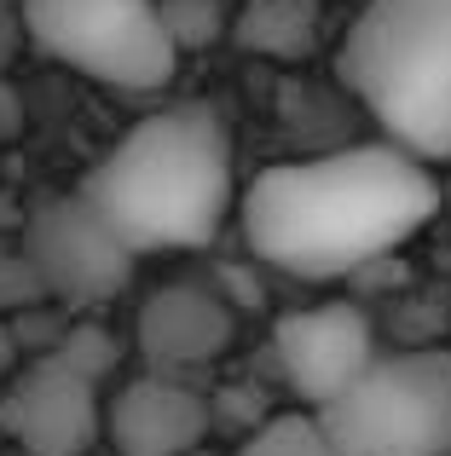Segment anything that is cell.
<instances>
[{"instance_id": "1", "label": "cell", "mask_w": 451, "mask_h": 456, "mask_svg": "<svg viewBox=\"0 0 451 456\" xmlns=\"http://www.w3.org/2000/svg\"><path fill=\"white\" fill-rule=\"evenodd\" d=\"M440 208V179L394 145H348L260 167L237 191L255 260L295 278H341L394 255Z\"/></svg>"}, {"instance_id": "15", "label": "cell", "mask_w": 451, "mask_h": 456, "mask_svg": "<svg viewBox=\"0 0 451 456\" xmlns=\"http://www.w3.org/2000/svg\"><path fill=\"white\" fill-rule=\"evenodd\" d=\"M12 364H18V330H12V323L0 318V387H6Z\"/></svg>"}, {"instance_id": "10", "label": "cell", "mask_w": 451, "mask_h": 456, "mask_svg": "<svg viewBox=\"0 0 451 456\" xmlns=\"http://www.w3.org/2000/svg\"><path fill=\"white\" fill-rule=\"evenodd\" d=\"M116 456H192L209 439V399L180 376H134L104 404Z\"/></svg>"}, {"instance_id": "13", "label": "cell", "mask_w": 451, "mask_h": 456, "mask_svg": "<svg viewBox=\"0 0 451 456\" xmlns=\"http://www.w3.org/2000/svg\"><path fill=\"white\" fill-rule=\"evenodd\" d=\"M46 353L58 358V364H70L76 376H87V381H104L116 370V358H122V346H116V335L104 330V323H70L64 335H58Z\"/></svg>"}, {"instance_id": "11", "label": "cell", "mask_w": 451, "mask_h": 456, "mask_svg": "<svg viewBox=\"0 0 451 456\" xmlns=\"http://www.w3.org/2000/svg\"><path fill=\"white\" fill-rule=\"evenodd\" d=\"M313 29H318L313 0H249L243 23H237V41L255 46V53H272V58H295V53H307Z\"/></svg>"}, {"instance_id": "16", "label": "cell", "mask_w": 451, "mask_h": 456, "mask_svg": "<svg viewBox=\"0 0 451 456\" xmlns=\"http://www.w3.org/2000/svg\"><path fill=\"white\" fill-rule=\"evenodd\" d=\"M6 46H12V29H6V23H0V64H6V58H12Z\"/></svg>"}, {"instance_id": "12", "label": "cell", "mask_w": 451, "mask_h": 456, "mask_svg": "<svg viewBox=\"0 0 451 456\" xmlns=\"http://www.w3.org/2000/svg\"><path fill=\"white\" fill-rule=\"evenodd\" d=\"M232 456H336V451L324 445V434H318L313 416L290 411V416H266Z\"/></svg>"}, {"instance_id": "9", "label": "cell", "mask_w": 451, "mask_h": 456, "mask_svg": "<svg viewBox=\"0 0 451 456\" xmlns=\"http://www.w3.org/2000/svg\"><path fill=\"white\" fill-rule=\"evenodd\" d=\"M237 335V312L209 283H162L139 301L134 346L151 364V376H180V370L215 364Z\"/></svg>"}, {"instance_id": "5", "label": "cell", "mask_w": 451, "mask_h": 456, "mask_svg": "<svg viewBox=\"0 0 451 456\" xmlns=\"http://www.w3.org/2000/svg\"><path fill=\"white\" fill-rule=\"evenodd\" d=\"M18 29L35 53L104 87L151 93L180 69L157 0H18Z\"/></svg>"}, {"instance_id": "8", "label": "cell", "mask_w": 451, "mask_h": 456, "mask_svg": "<svg viewBox=\"0 0 451 456\" xmlns=\"http://www.w3.org/2000/svg\"><path fill=\"white\" fill-rule=\"evenodd\" d=\"M272 358L278 376L295 387V399L307 411H324L353 376L376 358L371 318L348 301H318L301 312H283L272 330Z\"/></svg>"}, {"instance_id": "3", "label": "cell", "mask_w": 451, "mask_h": 456, "mask_svg": "<svg viewBox=\"0 0 451 456\" xmlns=\"http://www.w3.org/2000/svg\"><path fill=\"white\" fill-rule=\"evenodd\" d=\"M336 76L382 127V145L422 167L451 162V0H365Z\"/></svg>"}, {"instance_id": "14", "label": "cell", "mask_w": 451, "mask_h": 456, "mask_svg": "<svg viewBox=\"0 0 451 456\" xmlns=\"http://www.w3.org/2000/svg\"><path fill=\"white\" fill-rule=\"evenodd\" d=\"M157 18L174 53H185V46H203L220 35V0H157Z\"/></svg>"}, {"instance_id": "6", "label": "cell", "mask_w": 451, "mask_h": 456, "mask_svg": "<svg viewBox=\"0 0 451 456\" xmlns=\"http://www.w3.org/2000/svg\"><path fill=\"white\" fill-rule=\"evenodd\" d=\"M23 266H29L35 289L53 295L64 306H104L134 283L139 260L111 237V225L76 197H46L23 220Z\"/></svg>"}, {"instance_id": "7", "label": "cell", "mask_w": 451, "mask_h": 456, "mask_svg": "<svg viewBox=\"0 0 451 456\" xmlns=\"http://www.w3.org/2000/svg\"><path fill=\"white\" fill-rule=\"evenodd\" d=\"M0 428L23 456H87L104 434L99 381L76 376L53 353L29 358L0 387Z\"/></svg>"}, {"instance_id": "17", "label": "cell", "mask_w": 451, "mask_h": 456, "mask_svg": "<svg viewBox=\"0 0 451 456\" xmlns=\"http://www.w3.org/2000/svg\"><path fill=\"white\" fill-rule=\"evenodd\" d=\"M192 456H215V451H192Z\"/></svg>"}, {"instance_id": "4", "label": "cell", "mask_w": 451, "mask_h": 456, "mask_svg": "<svg viewBox=\"0 0 451 456\" xmlns=\"http://www.w3.org/2000/svg\"><path fill=\"white\" fill-rule=\"evenodd\" d=\"M307 416L336 456H451V346L376 353Z\"/></svg>"}, {"instance_id": "2", "label": "cell", "mask_w": 451, "mask_h": 456, "mask_svg": "<svg viewBox=\"0 0 451 456\" xmlns=\"http://www.w3.org/2000/svg\"><path fill=\"white\" fill-rule=\"evenodd\" d=\"M76 197L134 260L203 248L237 202L232 134L209 104H168L127 127L87 167Z\"/></svg>"}]
</instances>
